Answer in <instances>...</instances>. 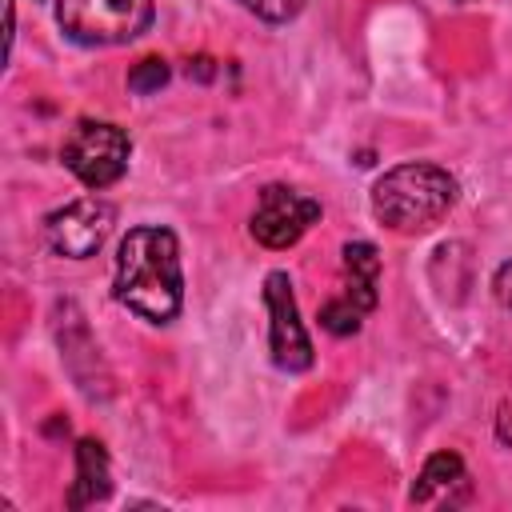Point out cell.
<instances>
[{
	"label": "cell",
	"instance_id": "cell-4",
	"mask_svg": "<svg viewBox=\"0 0 512 512\" xmlns=\"http://www.w3.org/2000/svg\"><path fill=\"white\" fill-rule=\"evenodd\" d=\"M128 156H132V140L112 120H80V124H72V132L64 136V148H60L64 168L92 192L116 184L128 172Z\"/></svg>",
	"mask_w": 512,
	"mask_h": 512
},
{
	"label": "cell",
	"instance_id": "cell-6",
	"mask_svg": "<svg viewBox=\"0 0 512 512\" xmlns=\"http://www.w3.org/2000/svg\"><path fill=\"white\" fill-rule=\"evenodd\" d=\"M264 308H268V352L280 372H308L312 368V340L300 320L292 280L288 272H268L264 276Z\"/></svg>",
	"mask_w": 512,
	"mask_h": 512
},
{
	"label": "cell",
	"instance_id": "cell-2",
	"mask_svg": "<svg viewBox=\"0 0 512 512\" xmlns=\"http://www.w3.org/2000/svg\"><path fill=\"white\" fill-rule=\"evenodd\" d=\"M456 176L440 164L428 160H408L388 168L376 184H372V216L400 236L412 232H428L432 224H440L452 204H456Z\"/></svg>",
	"mask_w": 512,
	"mask_h": 512
},
{
	"label": "cell",
	"instance_id": "cell-9",
	"mask_svg": "<svg viewBox=\"0 0 512 512\" xmlns=\"http://www.w3.org/2000/svg\"><path fill=\"white\" fill-rule=\"evenodd\" d=\"M108 492H112V468L104 444L92 436L76 440V480L68 492V508H88L96 500H108Z\"/></svg>",
	"mask_w": 512,
	"mask_h": 512
},
{
	"label": "cell",
	"instance_id": "cell-16",
	"mask_svg": "<svg viewBox=\"0 0 512 512\" xmlns=\"http://www.w3.org/2000/svg\"><path fill=\"white\" fill-rule=\"evenodd\" d=\"M12 40H16V8L12 0H4V56H12Z\"/></svg>",
	"mask_w": 512,
	"mask_h": 512
},
{
	"label": "cell",
	"instance_id": "cell-11",
	"mask_svg": "<svg viewBox=\"0 0 512 512\" xmlns=\"http://www.w3.org/2000/svg\"><path fill=\"white\" fill-rule=\"evenodd\" d=\"M368 312H360L348 296H332L324 308H320V328L324 332H332V336H352V332H360V320H364Z\"/></svg>",
	"mask_w": 512,
	"mask_h": 512
},
{
	"label": "cell",
	"instance_id": "cell-14",
	"mask_svg": "<svg viewBox=\"0 0 512 512\" xmlns=\"http://www.w3.org/2000/svg\"><path fill=\"white\" fill-rule=\"evenodd\" d=\"M492 296L500 300V308L512 312V260H504V264L492 272Z\"/></svg>",
	"mask_w": 512,
	"mask_h": 512
},
{
	"label": "cell",
	"instance_id": "cell-13",
	"mask_svg": "<svg viewBox=\"0 0 512 512\" xmlns=\"http://www.w3.org/2000/svg\"><path fill=\"white\" fill-rule=\"evenodd\" d=\"M252 16H260L264 24H288L296 20V12L304 8V0H240Z\"/></svg>",
	"mask_w": 512,
	"mask_h": 512
},
{
	"label": "cell",
	"instance_id": "cell-12",
	"mask_svg": "<svg viewBox=\"0 0 512 512\" xmlns=\"http://www.w3.org/2000/svg\"><path fill=\"white\" fill-rule=\"evenodd\" d=\"M168 60H160V56H144L140 64H132V72H128V92H136V96H152V92H160L164 84H168Z\"/></svg>",
	"mask_w": 512,
	"mask_h": 512
},
{
	"label": "cell",
	"instance_id": "cell-8",
	"mask_svg": "<svg viewBox=\"0 0 512 512\" xmlns=\"http://www.w3.org/2000/svg\"><path fill=\"white\" fill-rule=\"evenodd\" d=\"M344 288L340 296H348L360 312H372L380 300V252L368 240H348L344 244Z\"/></svg>",
	"mask_w": 512,
	"mask_h": 512
},
{
	"label": "cell",
	"instance_id": "cell-10",
	"mask_svg": "<svg viewBox=\"0 0 512 512\" xmlns=\"http://www.w3.org/2000/svg\"><path fill=\"white\" fill-rule=\"evenodd\" d=\"M456 488H468V472H464V460L456 452H432L408 492L412 504H452V492Z\"/></svg>",
	"mask_w": 512,
	"mask_h": 512
},
{
	"label": "cell",
	"instance_id": "cell-5",
	"mask_svg": "<svg viewBox=\"0 0 512 512\" xmlns=\"http://www.w3.org/2000/svg\"><path fill=\"white\" fill-rule=\"evenodd\" d=\"M320 220V200L300 192V188H288V184H268L260 188L256 196V208H252V220H248V232L256 244L272 248V252H284L292 248L312 224Z\"/></svg>",
	"mask_w": 512,
	"mask_h": 512
},
{
	"label": "cell",
	"instance_id": "cell-17",
	"mask_svg": "<svg viewBox=\"0 0 512 512\" xmlns=\"http://www.w3.org/2000/svg\"><path fill=\"white\" fill-rule=\"evenodd\" d=\"M212 60L208 56H196V60H188V76H196V80H212Z\"/></svg>",
	"mask_w": 512,
	"mask_h": 512
},
{
	"label": "cell",
	"instance_id": "cell-18",
	"mask_svg": "<svg viewBox=\"0 0 512 512\" xmlns=\"http://www.w3.org/2000/svg\"><path fill=\"white\" fill-rule=\"evenodd\" d=\"M460 4H464V0H460Z\"/></svg>",
	"mask_w": 512,
	"mask_h": 512
},
{
	"label": "cell",
	"instance_id": "cell-3",
	"mask_svg": "<svg viewBox=\"0 0 512 512\" xmlns=\"http://www.w3.org/2000/svg\"><path fill=\"white\" fill-rule=\"evenodd\" d=\"M152 0H56V24L84 48H116L152 28Z\"/></svg>",
	"mask_w": 512,
	"mask_h": 512
},
{
	"label": "cell",
	"instance_id": "cell-15",
	"mask_svg": "<svg viewBox=\"0 0 512 512\" xmlns=\"http://www.w3.org/2000/svg\"><path fill=\"white\" fill-rule=\"evenodd\" d=\"M496 436H500V444L512 448V404H500V412H496Z\"/></svg>",
	"mask_w": 512,
	"mask_h": 512
},
{
	"label": "cell",
	"instance_id": "cell-7",
	"mask_svg": "<svg viewBox=\"0 0 512 512\" xmlns=\"http://www.w3.org/2000/svg\"><path fill=\"white\" fill-rule=\"evenodd\" d=\"M112 204L100 200V196H84V200H72L56 212H48L44 220V240L56 256H68V260H88L100 252V244L108 240L112 232Z\"/></svg>",
	"mask_w": 512,
	"mask_h": 512
},
{
	"label": "cell",
	"instance_id": "cell-1",
	"mask_svg": "<svg viewBox=\"0 0 512 512\" xmlns=\"http://www.w3.org/2000/svg\"><path fill=\"white\" fill-rule=\"evenodd\" d=\"M112 296L148 324H168L184 308V268L176 232L164 224L128 228L116 248Z\"/></svg>",
	"mask_w": 512,
	"mask_h": 512
}]
</instances>
